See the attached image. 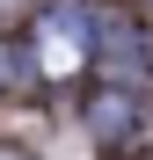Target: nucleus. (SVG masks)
<instances>
[{
  "mask_svg": "<svg viewBox=\"0 0 153 160\" xmlns=\"http://www.w3.org/2000/svg\"><path fill=\"white\" fill-rule=\"evenodd\" d=\"M88 58H95V22H88V8H44V15L29 22V66H37L44 80H80Z\"/></svg>",
  "mask_w": 153,
  "mask_h": 160,
  "instance_id": "f257e3e1",
  "label": "nucleus"
},
{
  "mask_svg": "<svg viewBox=\"0 0 153 160\" xmlns=\"http://www.w3.org/2000/svg\"><path fill=\"white\" fill-rule=\"evenodd\" d=\"M131 124H139V102H131V88H124V80H110V88H95V95H88V138L117 146Z\"/></svg>",
  "mask_w": 153,
  "mask_h": 160,
  "instance_id": "f03ea898",
  "label": "nucleus"
},
{
  "mask_svg": "<svg viewBox=\"0 0 153 160\" xmlns=\"http://www.w3.org/2000/svg\"><path fill=\"white\" fill-rule=\"evenodd\" d=\"M15 80V51H8V37H0V88Z\"/></svg>",
  "mask_w": 153,
  "mask_h": 160,
  "instance_id": "7ed1b4c3",
  "label": "nucleus"
},
{
  "mask_svg": "<svg viewBox=\"0 0 153 160\" xmlns=\"http://www.w3.org/2000/svg\"><path fill=\"white\" fill-rule=\"evenodd\" d=\"M0 160H29V153H22V146H0Z\"/></svg>",
  "mask_w": 153,
  "mask_h": 160,
  "instance_id": "20e7f679",
  "label": "nucleus"
}]
</instances>
